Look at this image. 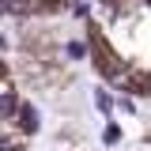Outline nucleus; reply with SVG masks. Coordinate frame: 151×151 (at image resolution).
I'll return each instance as SVG.
<instances>
[{
    "mask_svg": "<svg viewBox=\"0 0 151 151\" xmlns=\"http://www.w3.org/2000/svg\"><path fill=\"white\" fill-rule=\"evenodd\" d=\"M19 117H23V129H27V132L38 129V113L30 110V106H23V110H19Z\"/></svg>",
    "mask_w": 151,
    "mask_h": 151,
    "instance_id": "obj_1",
    "label": "nucleus"
},
{
    "mask_svg": "<svg viewBox=\"0 0 151 151\" xmlns=\"http://www.w3.org/2000/svg\"><path fill=\"white\" fill-rule=\"evenodd\" d=\"M15 110H19V102H15V91H4V113L12 117Z\"/></svg>",
    "mask_w": 151,
    "mask_h": 151,
    "instance_id": "obj_2",
    "label": "nucleus"
},
{
    "mask_svg": "<svg viewBox=\"0 0 151 151\" xmlns=\"http://www.w3.org/2000/svg\"><path fill=\"white\" fill-rule=\"evenodd\" d=\"M147 4H151V0H147Z\"/></svg>",
    "mask_w": 151,
    "mask_h": 151,
    "instance_id": "obj_3",
    "label": "nucleus"
}]
</instances>
